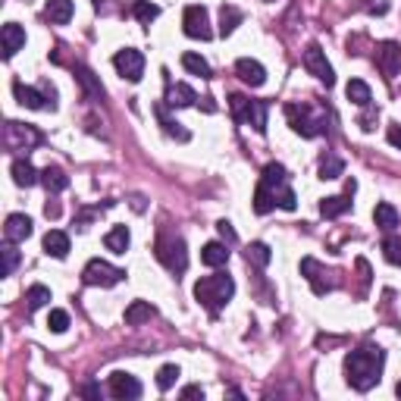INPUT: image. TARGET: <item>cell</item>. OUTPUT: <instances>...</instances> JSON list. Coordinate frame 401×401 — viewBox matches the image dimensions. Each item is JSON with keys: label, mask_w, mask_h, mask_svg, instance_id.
<instances>
[{"label": "cell", "mask_w": 401, "mask_h": 401, "mask_svg": "<svg viewBox=\"0 0 401 401\" xmlns=\"http://www.w3.org/2000/svg\"><path fill=\"white\" fill-rule=\"evenodd\" d=\"M382 367H386V351L380 345H360L345 358V380L358 392H370L382 380Z\"/></svg>", "instance_id": "cell-2"}, {"label": "cell", "mask_w": 401, "mask_h": 401, "mask_svg": "<svg viewBox=\"0 0 401 401\" xmlns=\"http://www.w3.org/2000/svg\"><path fill=\"white\" fill-rule=\"evenodd\" d=\"M395 395H398V398H401V382H398V389H395Z\"/></svg>", "instance_id": "cell-48"}, {"label": "cell", "mask_w": 401, "mask_h": 401, "mask_svg": "<svg viewBox=\"0 0 401 401\" xmlns=\"http://www.w3.org/2000/svg\"><path fill=\"white\" fill-rule=\"evenodd\" d=\"M382 254H386V260H389V264L401 266V238L389 235L386 242H382Z\"/></svg>", "instance_id": "cell-40"}, {"label": "cell", "mask_w": 401, "mask_h": 401, "mask_svg": "<svg viewBox=\"0 0 401 401\" xmlns=\"http://www.w3.org/2000/svg\"><path fill=\"white\" fill-rule=\"evenodd\" d=\"M197 101L195 88H188L185 82H176L166 88V107H191Z\"/></svg>", "instance_id": "cell-22"}, {"label": "cell", "mask_w": 401, "mask_h": 401, "mask_svg": "<svg viewBox=\"0 0 401 401\" xmlns=\"http://www.w3.org/2000/svg\"><path fill=\"white\" fill-rule=\"evenodd\" d=\"M351 211V195H333V197H323V204H320V213L326 219H335L342 213Z\"/></svg>", "instance_id": "cell-23"}, {"label": "cell", "mask_w": 401, "mask_h": 401, "mask_svg": "<svg viewBox=\"0 0 401 401\" xmlns=\"http://www.w3.org/2000/svg\"><path fill=\"white\" fill-rule=\"evenodd\" d=\"M286 116H288V126H292L301 138H317L320 132L326 129V119H323V116H313V110L304 107V104H288Z\"/></svg>", "instance_id": "cell-6"}, {"label": "cell", "mask_w": 401, "mask_h": 401, "mask_svg": "<svg viewBox=\"0 0 401 401\" xmlns=\"http://www.w3.org/2000/svg\"><path fill=\"white\" fill-rule=\"evenodd\" d=\"M389 144L401 150V126H392V129H389Z\"/></svg>", "instance_id": "cell-43"}, {"label": "cell", "mask_w": 401, "mask_h": 401, "mask_svg": "<svg viewBox=\"0 0 401 401\" xmlns=\"http://www.w3.org/2000/svg\"><path fill=\"white\" fill-rule=\"evenodd\" d=\"M132 16H135L138 22H144V26H150V22L160 16V7L150 3V0H135V3H132Z\"/></svg>", "instance_id": "cell-33"}, {"label": "cell", "mask_w": 401, "mask_h": 401, "mask_svg": "<svg viewBox=\"0 0 401 401\" xmlns=\"http://www.w3.org/2000/svg\"><path fill=\"white\" fill-rule=\"evenodd\" d=\"M0 254H3V276H13L16 264H19V251H16V242H7V245L0 248Z\"/></svg>", "instance_id": "cell-39"}, {"label": "cell", "mask_w": 401, "mask_h": 401, "mask_svg": "<svg viewBox=\"0 0 401 401\" xmlns=\"http://www.w3.org/2000/svg\"><path fill=\"white\" fill-rule=\"evenodd\" d=\"M376 66L382 69V75H389V79H392V75L398 72V66H401V50H398V44H395V41L376 44Z\"/></svg>", "instance_id": "cell-13"}, {"label": "cell", "mask_w": 401, "mask_h": 401, "mask_svg": "<svg viewBox=\"0 0 401 401\" xmlns=\"http://www.w3.org/2000/svg\"><path fill=\"white\" fill-rule=\"evenodd\" d=\"M44 213H48V217H57V213H60V207H57V204H48V207H44Z\"/></svg>", "instance_id": "cell-47"}, {"label": "cell", "mask_w": 401, "mask_h": 401, "mask_svg": "<svg viewBox=\"0 0 401 401\" xmlns=\"http://www.w3.org/2000/svg\"><path fill=\"white\" fill-rule=\"evenodd\" d=\"M3 235H7V242H26L28 235H32V219L26 217V213H13V217H7V226H3Z\"/></svg>", "instance_id": "cell-17"}, {"label": "cell", "mask_w": 401, "mask_h": 401, "mask_svg": "<svg viewBox=\"0 0 401 401\" xmlns=\"http://www.w3.org/2000/svg\"><path fill=\"white\" fill-rule=\"evenodd\" d=\"M345 173V164H342L335 154H326L323 157V164H320V179H339Z\"/></svg>", "instance_id": "cell-34"}, {"label": "cell", "mask_w": 401, "mask_h": 401, "mask_svg": "<svg viewBox=\"0 0 401 401\" xmlns=\"http://www.w3.org/2000/svg\"><path fill=\"white\" fill-rule=\"evenodd\" d=\"M113 66H116V72L123 75V79H129V82H141L144 57H141V50L126 48V50H119V54L113 57Z\"/></svg>", "instance_id": "cell-10"}, {"label": "cell", "mask_w": 401, "mask_h": 401, "mask_svg": "<svg viewBox=\"0 0 401 401\" xmlns=\"http://www.w3.org/2000/svg\"><path fill=\"white\" fill-rule=\"evenodd\" d=\"M182 66L188 69L191 75H201V79H211V63H207L201 54H191V50H188V54H182Z\"/></svg>", "instance_id": "cell-32"}, {"label": "cell", "mask_w": 401, "mask_h": 401, "mask_svg": "<svg viewBox=\"0 0 401 401\" xmlns=\"http://www.w3.org/2000/svg\"><path fill=\"white\" fill-rule=\"evenodd\" d=\"M44 254H50V257H57V260H63L69 254V235L66 232H60V229H50L48 235H44Z\"/></svg>", "instance_id": "cell-20"}, {"label": "cell", "mask_w": 401, "mask_h": 401, "mask_svg": "<svg viewBox=\"0 0 401 401\" xmlns=\"http://www.w3.org/2000/svg\"><path fill=\"white\" fill-rule=\"evenodd\" d=\"M176 380H179V367H176V364H164V367L157 370V389H160V392L173 389V386H176Z\"/></svg>", "instance_id": "cell-35"}, {"label": "cell", "mask_w": 401, "mask_h": 401, "mask_svg": "<svg viewBox=\"0 0 401 401\" xmlns=\"http://www.w3.org/2000/svg\"><path fill=\"white\" fill-rule=\"evenodd\" d=\"M41 185L48 188V195H60V191L69 188V176L60 166H48V170L41 173Z\"/></svg>", "instance_id": "cell-25"}, {"label": "cell", "mask_w": 401, "mask_h": 401, "mask_svg": "<svg viewBox=\"0 0 401 401\" xmlns=\"http://www.w3.org/2000/svg\"><path fill=\"white\" fill-rule=\"evenodd\" d=\"M345 95H348V101H354L358 107H370V101H373V91H370V85L360 82V79H351V82L345 85Z\"/></svg>", "instance_id": "cell-28"}, {"label": "cell", "mask_w": 401, "mask_h": 401, "mask_svg": "<svg viewBox=\"0 0 401 401\" xmlns=\"http://www.w3.org/2000/svg\"><path fill=\"white\" fill-rule=\"evenodd\" d=\"M41 141V135L32 129V126H22V123H7V144L10 148H16V150H22V148H35V144Z\"/></svg>", "instance_id": "cell-12"}, {"label": "cell", "mask_w": 401, "mask_h": 401, "mask_svg": "<svg viewBox=\"0 0 401 401\" xmlns=\"http://www.w3.org/2000/svg\"><path fill=\"white\" fill-rule=\"evenodd\" d=\"M0 41H3V60H13L16 50L26 48V28L16 26V22H7L3 32H0Z\"/></svg>", "instance_id": "cell-15"}, {"label": "cell", "mask_w": 401, "mask_h": 401, "mask_svg": "<svg viewBox=\"0 0 401 401\" xmlns=\"http://www.w3.org/2000/svg\"><path fill=\"white\" fill-rule=\"evenodd\" d=\"M354 191H358V182H354V179H348V182H345V195H354Z\"/></svg>", "instance_id": "cell-46"}, {"label": "cell", "mask_w": 401, "mask_h": 401, "mask_svg": "<svg viewBox=\"0 0 401 401\" xmlns=\"http://www.w3.org/2000/svg\"><path fill=\"white\" fill-rule=\"evenodd\" d=\"M238 22H242V10L232 7V3H226V7L219 10V35H223V38H226V35H232Z\"/></svg>", "instance_id": "cell-31"}, {"label": "cell", "mask_w": 401, "mask_h": 401, "mask_svg": "<svg viewBox=\"0 0 401 401\" xmlns=\"http://www.w3.org/2000/svg\"><path fill=\"white\" fill-rule=\"evenodd\" d=\"M232 295H235V282H232V276H226V273L204 276V279H197V282H195L197 304H204L207 311H211V317H217V313L229 304Z\"/></svg>", "instance_id": "cell-3"}, {"label": "cell", "mask_w": 401, "mask_h": 401, "mask_svg": "<svg viewBox=\"0 0 401 401\" xmlns=\"http://www.w3.org/2000/svg\"><path fill=\"white\" fill-rule=\"evenodd\" d=\"M154 113H157V119H160V126H164V132H166V135H176L179 141H188V132H185V129H179V123H176V119H173L170 113H166V101H164V104H157V107H154Z\"/></svg>", "instance_id": "cell-29"}, {"label": "cell", "mask_w": 401, "mask_h": 401, "mask_svg": "<svg viewBox=\"0 0 401 401\" xmlns=\"http://www.w3.org/2000/svg\"><path fill=\"white\" fill-rule=\"evenodd\" d=\"M13 182L19 188H32V185L41 182V173L35 170L28 160H13Z\"/></svg>", "instance_id": "cell-21"}, {"label": "cell", "mask_w": 401, "mask_h": 401, "mask_svg": "<svg viewBox=\"0 0 401 401\" xmlns=\"http://www.w3.org/2000/svg\"><path fill=\"white\" fill-rule=\"evenodd\" d=\"M304 66H307V72L317 75L326 88H333V85H335V72H333V66H329V60H326V54H323L320 44H311V48L304 50Z\"/></svg>", "instance_id": "cell-9"}, {"label": "cell", "mask_w": 401, "mask_h": 401, "mask_svg": "<svg viewBox=\"0 0 401 401\" xmlns=\"http://www.w3.org/2000/svg\"><path fill=\"white\" fill-rule=\"evenodd\" d=\"M154 304H148V301H132L129 307H126V323L129 326H141V323H148L150 317H154Z\"/></svg>", "instance_id": "cell-27"}, {"label": "cell", "mask_w": 401, "mask_h": 401, "mask_svg": "<svg viewBox=\"0 0 401 401\" xmlns=\"http://www.w3.org/2000/svg\"><path fill=\"white\" fill-rule=\"evenodd\" d=\"M26 301H28V311H38V307H44L50 301V288L48 286H32L26 292Z\"/></svg>", "instance_id": "cell-37"}, {"label": "cell", "mask_w": 401, "mask_h": 401, "mask_svg": "<svg viewBox=\"0 0 401 401\" xmlns=\"http://www.w3.org/2000/svg\"><path fill=\"white\" fill-rule=\"evenodd\" d=\"M75 72H79V82H82L85 88H88V95L101 101V97H104V88H101V82H97L95 75H91V69H85V66H75Z\"/></svg>", "instance_id": "cell-38"}, {"label": "cell", "mask_w": 401, "mask_h": 401, "mask_svg": "<svg viewBox=\"0 0 401 401\" xmlns=\"http://www.w3.org/2000/svg\"><path fill=\"white\" fill-rule=\"evenodd\" d=\"M245 257H248V264H254V266H260V270H264V266L270 264V257H273V254H270V248H266L264 242H254V245L248 248V254H245Z\"/></svg>", "instance_id": "cell-36"}, {"label": "cell", "mask_w": 401, "mask_h": 401, "mask_svg": "<svg viewBox=\"0 0 401 401\" xmlns=\"http://www.w3.org/2000/svg\"><path fill=\"white\" fill-rule=\"evenodd\" d=\"M48 329H50V333H66V329H69V313L66 311H50Z\"/></svg>", "instance_id": "cell-41"}, {"label": "cell", "mask_w": 401, "mask_h": 401, "mask_svg": "<svg viewBox=\"0 0 401 401\" xmlns=\"http://www.w3.org/2000/svg\"><path fill=\"white\" fill-rule=\"evenodd\" d=\"M110 395H113V398H123V401H135V398H141V382L132 373L116 370V373L110 376Z\"/></svg>", "instance_id": "cell-11"}, {"label": "cell", "mask_w": 401, "mask_h": 401, "mask_svg": "<svg viewBox=\"0 0 401 401\" xmlns=\"http://www.w3.org/2000/svg\"><path fill=\"white\" fill-rule=\"evenodd\" d=\"M129 242H132V235H129L126 226H113V229L104 235V245H107V251H113V254H126L129 251Z\"/></svg>", "instance_id": "cell-24"}, {"label": "cell", "mask_w": 401, "mask_h": 401, "mask_svg": "<svg viewBox=\"0 0 401 401\" xmlns=\"http://www.w3.org/2000/svg\"><path fill=\"white\" fill-rule=\"evenodd\" d=\"M235 75L245 85H251V88H260V85L266 82V69L260 66L257 60H251V57H242V60L235 63Z\"/></svg>", "instance_id": "cell-14"}, {"label": "cell", "mask_w": 401, "mask_h": 401, "mask_svg": "<svg viewBox=\"0 0 401 401\" xmlns=\"http://www.w3.org/2000/svg\"><path fill=\"white\" fill-rule=\"evenodd\" d=\"M217 232L223 235V242H229V245H235V242H238V235H235V229H232L229 219H219V223H217Z\"/></svg>", "instance_id": "cell-42"}, {"label": "cell", "mask_w": 401, "mask_h": 401, "mask_svg": "<svg viewBox=\"0 0 401 401\" xmlns=\"http://www.w3.org/2000/svg\"><path fill=\"white\" fill-rule=\"evenodd\" d=\"M44 16L57 26H66L72 19V0H48V7H44Z\"/></svg>", "instance_id": "cell-26"}, {"label": "cell", "mask_w": 401, "mask_h": 401, "mask_svg": "<svg viewBox=\"0 0 401 401\" xmlns=\"http://www.w3.org/2000/svg\"><path fill=\"white\" fill-rule=\"evenodd\" d=\"M13 95H16V101H19L22 107H28V110H44V107H50V97L44 95V91L28 88V85H22V82L13 85ZM50 110H54V107H50Z\"/></svg>", "instance_id": "cell-16"}, {"label": "cell", "mask_w": 401, "mask_h": 401, "mask_svg": "<svg viewBox=\"0 0 401 401\" xmlns=\"http://www.w3.org/2000/svg\"><path fill=\"white\" fill-rule=\"evenodd\" d=\"M182 28H185V35H188V38H195V41H211V38H213L211 16H207L204 7H197V3L185 7V13H182Z\"/></svg>", "instance_id": "cell-8"}, {"label": "cell", "mask_w": 401, "mask_h": 401, "mask_svg": "<svg viewBox=\"0 0 401 401\" xmlns=\"http://www.w3.org/2000/svg\"><path fill=\"white\" fill-rule=\"evenodd\" d=\"M229 248H226V242H207L204 248H201V264L204 266H226L229 264Z\"/></svg>", "instance_id": "cell-18"}, {"label": "cell", "mask_w": 401, "mask_h": 401, "mask_svg": "<svg viewBox=\"0 0 401 401\" xmlns=\"http://www.w3.org/2000/svg\"><path fill=\"white\" fill-rule=\"evenodd\" d=\"M123 279H126V270H119V266L107 264V260H101V257H95V260H91V264L82 270V282H85V286L113 288V286H119Z\"/></svg>", "instance_id": "cell-7"}, {"label": "cell", "mask_w": 401, "mask_h": 401, "mask_svg": "<svg viewBox=\"0 0 401 401\" xmlns=\"http://www.w3.org/2000/svg\"><path fill=\"white\" fill-rule=\"evenodd\" d=\"M373 219H376V226H380L382 232H392L395 226H398V211H395L392 204H376V211H373Z\"/></svg>", "instance_id": "cell-30"}, {"label": "cell", "mask_w": 401, "mask_h": 401, "mask_svg": "<svg viewBox=\"0 0 401 401\" xmlns=\"http://www.w3.org/2000/svg\"><path fill=\"white\" fill-rule=\"evenodd\" d=\"M82 395H88V398H97V395H101V389H97V386H85Z\"/></svg>", "instance_id": "cell-45"}, {"label": "cell", "mask_w": 401, "mask_h": 401, "mask_svg": "<svg viewBox=\"0 0 401 401\" xmlns=\"http://www.w3.org/2000/svg\"><path fill=\"white\" fill-rule=\"evenodd\" d=\"M301 273L307 276V282H311V288H313V295H326V292H333V282H323L320 279V264L313 257H304L301 260Z\"/></svg>", "instance_id": "cell-19"}, {"label": "cell", "mask_w": 401, "mask_h": 401, "mask_svg": "<svg viewBox=\"0 0 401 401\" xmlns=\"http://www.w3.org/2000/svg\"><path fill=\"white\" fill-rule=\"evenodd\" d=\"M273 207H282V211H295L298 207V197H295L292 185H288V173L282 164H266L260 173L257 191H254V213H270Z\"/></svg>", "instance_id": "cell-1"}, {"label": "cell", "mask_w": 401, "mask_h": 401, "mask_svg": "<svg viewBox=\"0 0 401 401\" xmlns=\"http://www.w3.org/2000/svg\"><path fill=\"white\" fill-rule=\"evenodd\" d=\"M229 107H232L235 123L251 126L257 135H264V132H266V104L264 101H248V97H242V95H232Z\"/></svg>", "instance_id": "cell-4"}, {"label": "cell", "mask_w": 401, "mask_h": 401, "mask_svg": "<svg viewBox=\"0 0 401 401\" xmlns=\"http://www.w3.org/2000/svg\"><path fill=\"white\" fill-rule=\"evenodd\" d=\"M182 398H204V389H201V386H185Z\"/></svg>", "instance_id": "cell-44"}, {"label": "cell", "mask_w": 401, "mask_h": 401, "mask_svg": "<svg viewBox=\"0 0 401 401\" xmlns=\"http://www.w3.org/2000/svg\"><path fill=\"white\" fill-rule=\"evenodd\" d=\"M154 254L157 260L166 266L170 273H185V266H188V251H185V242L179 235H160L154 245Z\"/></svg>", "instance_id": "cell-5"}]
</instances>
